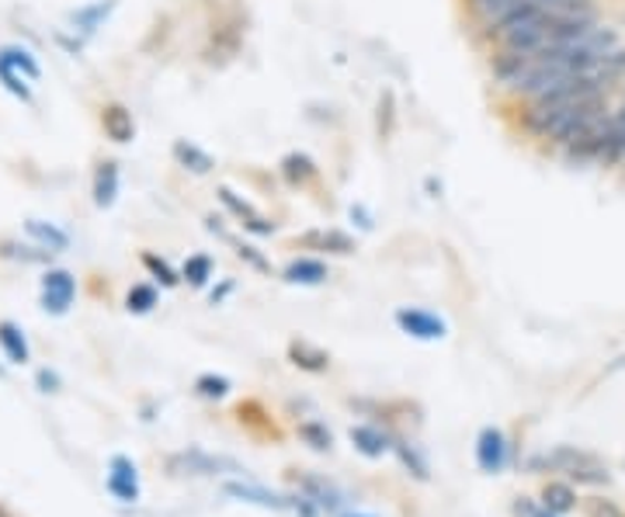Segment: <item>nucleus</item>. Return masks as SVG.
<instances>
[{
    "mask_svg": "<svg viewBox=\"0 0 625 517\" xmlns=\"http://www.w3.org/2000/svg\"><path fill=\"white\" fill-rule=\"evenodd\" d=\"M0 60H4V63H11L14 70H21L24 76H29V81H39V63L32 60V53H29V49H21V45H4V49H0Z\"/></svg>",
    "mask_w": 625,
    "mask_h": 517,
    "instance_id": "4be33fe9",
    "label": "nucleus"
},
{
    "mask_svg": "<svg viewBox=\"0 0 625 517\" xmlns=\"http://www.w3.org/2000/svg\"><path fill=\"white\" fill-rule=\"evenodd\" d=\"M281 278L289 281V286H324L330 278V268L320 261V257H296V261L285 265Z\"/></svg>",
    "mask_w": 625,
    "mask_h": 517,
    "instance_id": "0eeeda50",
    "label": "nucleus"
},
{
    "mask_svg": "<svg viewBox=\"0 0 625 517\" xmlns=\"http://www.w3.org/2000/svg\"><path fill=\"white\" fill-rule=\"evenodd\" d=\"M0 348H4L8 361H14V365H24V361H29V341H24V333L8 320L0 323Z\"/></svg>",
    "mask_w": 625,
    "mask_h": 517,
    "instance_id": "a211bd4d",
    "label": "nucleus"
},
{
    "mask_svg": "<svg viewBox=\"0 0 625 517\" xmlns=\"http://www.w3.org/2000/svg\"><path fill=\"white\" fill-rule=\"evenodd\" d=\"M24 229H29V237L32 240H39V247H45V250H66V244H70V237L63 229H57V226H45V223H39V219H29L24 223Z\"/></svg>",
    "mask_w": 625,
    "mask_h": 517,
    "instance_id": "6ab92c4d",
    "label": "nucleus"
},
{
    "mask_svg": "<svg viewBox=\"0 0 625 517\" xmlns=\"http://www.w3.org/2000/svg\"><path fill=\"white\" fill-rule=\"evenodd\" d=\"M289 361H293L296 369H303V372H327L330 369V354L320 351V348H312V344H306V341H293L289 344Z\"/></svg>",
    "mask_w": 625,
    "mask_h": 517,
    "instance_id": "2eb2a0df",
    "label": "nucleus"
},
{
    "mask_svg": "<svg viewBox=\"0 0 625 517\" xmlns=\"http://www.w3.org/2000/svg\"><path fill=\"white\" fill-rule=\"evenodd\" d=\"M109 494L119 497L122 504H136L140 500V476L136 465L129 462L125 455H115L109 465Z\"/></svg>",
    "mask_w": 625,
    "mask_h": 517,
    "instance_id": "39448f33",
    "label": "nucleus"
},
{
    "mask_svg": "<svg viewBox=\"0 0 625 517\" xmlns=\"http://www.w3.org/2000/svg\"><path fill=\"white\" fill-rule=\"evenodd\" d=\"M229 292H233V281H223V286H219V289L213 292V306H216V302H223V299H226Z\"/></svg>",
    "mask_w": 625,
    "mask_h": 517,
    "instance_id": "72a5a7b5",
    "label": "nucleus"
},
{
    "mask_svg": "<svg viewBox=\"0 0 625 517\" xmlns=\"http://www.w3.org/2000/svg\"><path fill=\"white\" fill-rule=\"evenodd\" d=\"M477 465L483 473L498 476L508 465V437L501 427H483L477 437Z\"/></svg>",
    "mask_w": 625,
    "mask_h": 517,
    "instance_id": "20e7f679",
    "label": "nucleus"
},
{
    "mask_svg": "<svg viewBox=\"0 0 625 517\" xmlns=\"http://www.w3.org/2000/svg\"><path fill=\"white\" fill-rule=\"evenodd\" d=\"M0 81H4V87H8L14 97L32 101V81H29V76H24L21 70H14L11 63H4V60H0Z\"/></svg>",
    "mask_w": 625,
    "mask_h": 517,
    "instance_id": "5701e85b",
    "label": "nucleus"
},
{
    "mask_svg": "<svg viewBox=\"0 0 625 517\" xmlns=\"http://www.w3.org/2000/svg\"><path fill=\"white\" fill-rule=\"evenodd\" d=\"M115 198H119V164L104 161L94 170V205L98 209H109Z\"/></svg>",
    "mask_w": 625,
    "mask_h": 517,
    "instance_id": "ddd939ff",
    "label": "nucleus"
},
{
    "mask_svg": "<svg viewBox=\"0 0 625 517\" xmlns=\"http://www.w3.org/2000/svg\"><path fill=\"white\" fill-rule=\"evenodd\" d=\"M76 299V278L63 268H52L42 275V309L52 317H63Z\"/></svg>",
    "mask_w": 625,
    "mask_h": 517,
    "instance_id": "f03ea898",
    "label": "nucleus"
},
{
    "mask_svg": "<svg viewBox=\"0 0 625 517\" xmlns=\"http://www.w3.org/2000/svg\"><path fill=\"white\" fill-rule=\"evenodd\" d=\"M542 504H545V510H553V514H566V510H573L577 507V489H573L570 483H545V489H542Z\"/></svg>",
    "mask_w": 625,
    "mask_h": 517,
    "instance_id": "f3484780",
    "label": "nucleus"
},
{
    "mask_svg": "<svg viewBox=\"0 0 625 517\" xmlns=\"http://www.w3.org/2000/svg\"><path fill=\"white\" fill-rule=\"evenodd\" d=\"M213 271H216V261L208 254H192L188 261H185V268H181V278L188 281L192 289H202L208 278H213Z\"/></svg>",
    "mask_w": 625,
    "mask_h": 517,
    "instance_id": "aec40b11",
    "label": "nucleus"
},
{
    "mask_svg": "<svg viewBox=\"0 0 625 517\" xmlns=\"http://www.w3.org/2000/svg\"><path fill=\"white\" fill-rule=\"evenodd\" d=\"M278 174L289 180L293 188H309V185H317V180H320V164L312 161L309 153L293 149V153H285V157L278 161Z\"/></svg>",
    "mask_w": 625,
    "mask_h": 517,
    "instance_id": "423d86ee",
    "label": "nucleus"
},
{
    "mask_svg": "<svg viewBox=\"0 0 625 517\" xmlns=\"http://www.w3.org/2000/svg\"><path fill=\"white\" fill-rule=\"evenodd\" d=\"M219 201H223L226 209H229L233 216H237V219H240L244 226H250V223H254V219L260 216V213L254 209V205H247L244 198H237V195H233L229 188H219Z\"/></svg>",
    "mask_w": 625,
    "mask_h": 517,
    "instance_id": "c85d7f7f",
    "label": "nucleus"
},
{
    "mask_svg": "<svg viewBox=\"0 0 625 517\" xmlns=\"http://www.w3.org/2000/svg\"><path fill=\"white\" fill-rule=\"evenodd\" d=\"M393 448L400 452V462L407 465L413 479H421V483H424V479L431 476V473H428V462H424V455L417 452L413 445H407V442H400V437H393Z\"/></svg>",
    "mask_w": 625,
    "mask_h": 517,
    "instance_id": "b1692460",
    "label": "nucleus"
},
{
    "mask_svg": "<svg viewBox=\"0 0 625 517\" xmlns=\"http://www.w3.org/2000/svg\"><path fill=\"white\" fill-rule=\"evenodd\" d=\"M0 517H11V514H8V510H4V507H0Z\"/></svg>",
    "mask_w": 625,
    "mask_h": 517,
    "instance_id": "e433bc0d",
    "label": "nucleus"
},
{
    "mask_svg": "<svg viewBox=\"0 0 625 517\" xmlns=\"http://www.w3.org/2000/svg\"><path fill=\"white\" fill-rule=\"evenodd\" d=\"M296 244L312 247V250H327V254H341V257L355 254V240L341 229H309V232H303Z\"/></svg>",
    "mask_w": 625,
    "mask_h": 517,
    "instance_id": "9d476101",
    "label": "nucleus"
},
{
    "mask_svg": "<svg viewBox=\"0 0 625 517\" xmlns=\"http://www.w3.org/2000/svg\"><path fill=\"white\" fill-rule=\"evenodd\" d=\"M229 497H240V500H250L257 507H271V510H293V497H278V494H268L265 486H244V483H226L223 486Z\"/></svg>",
    "mask_w": 625,
    "mask_h": 517,
    "instance_id": "9b49d317",
    "label": "nucleus"
},
{
    "mask_svg": "<svg viewBox=\"0 0 625 517\" xmlns=\"http://www.w3.org/2000/svg\"><path fill=\"white\" fill-rule=\"evenodd\" d=\"M587 517H625V510L615 500L594 497V500H587Z\"/></svg>",
    "mask_w": 625,
    "mask_h": 517,
    "instance_id": "c756f323",
    "label": "nucleus"
},
{
    "mask_svg": "<svg viewBox=\"0 0 625 517\" xmlns=\"http://www.w3.org/2000/svg\"><path fill=\"white\" fill-rule=\"evenodd\" d=\"M299 437H303L309 448H317V452H330V445H334V434L324 424H317V421L299 424Z\"/></svg>",
    "mask_w": 625,
    "mask_h": 517,
    "instance_id": "a878e982",
    "label": "nucleus"
},
{
    "mask_svg": "<svg viewBox=\"0 0 625 517\" xmlns=\"http://www.w3.org/2000/svg\"><path fill=\"white\" fill-rule=\"evenodd\" d=\"M351 219H358L361 229H372V216L361 209V205H351Z\"/></svg>",
    "mask_w": 625,
    "mask_h": 517,
    "instance_id": "473e14b6",
    "label": "nucleus"
},
{
    "mask_svg": "<svg viewBox=\"0 0 625 517\" xmlns=\"http://www.w3.org/2000/svg\"><path fill=\"white\" fill-rule=\"evenodd\" d=\"M345 517H372V514H345Z\"/></svg>",
    "mask_w": 625,
    "mask_h": 517,
    "instance_id": "c9c22d12",
    "label": "nucleus"
},
{
    "mask_svg": "<svg viewBox=\"0 0 625 517\" xmlns=\"http://www.w3.org/2000/svg\"><path fill=\"white\" fill-rule=\"evenodd\" d=\"M351 442L361 455H369V458H382L389 448H393V437H389L386 431L379 427H369V424H358L351 427Z\"/></svg>",
    "mask_w": 625,
    "mask_h": 517,
    "instance_id": "f8f14e48",
    "label": "nucleus"
},
{
    "mask_svg": "<svg viewBox=\"0 0 625 517\" xmlns=\"http://www.w3.org/2000/svg\"><path fill=\"white\" fill-rule=\"evenodd\" d=\"M161 302V296H156L153 286H133L125 296V309L129 313H150V309Z\"/></svg>",
    "mask_w": 625,
    "mask_h": 517,
    "instance_id": "393cba45",
    "label": "nucleus"
},
{
    "mask_svg": "<svg viewBox=\"0 0 625 517\" xmlns=\"http://www.w3.org/2000/svg\"><path fill=\"white\" fill-rule=\"evenodd\" d=\"M529 473H563L570 483H584V486H608V469L602 462H597L591 452L581 448H556V452H545V455H532L529 458Z\"/></svg>",
    "mask_w": 625,
    "mask_h": 517,
    "instance_id": "f257e3e1",
    "label": "nucleus"
},
{
    "mask_svg": "<svg viewBox=\"0 0 625 517\" xmlns=\"http://www.w3.org/2000/svg\"><path fill=\"white\" fill-rule=\"evenodd\" d=\"M299 494L303 497H309L312 504H317L320 510H341L345 507V497H341V489H337L334 483H327V479H320V476H299Z\"/></svg>",
    "mask_w": 625,
    "mask_h": 517,
    "instance_id": "6e6552de",
    "label": "nucleus"
},
{
    "mask_svg": "<svg viewBox=\"0 0 625 517\" xmlns=\"http://www.w3.org/2000/svg\"><path fill=\"white\" fill-rule=\"evenodd\" d=\"M101 128L112 143H133V136H136L133 112H129L125 105H104L101 108Z\"/></svg>",
    "mask_w": 625,
    "mask_h": 517,
    "instance_id": "1a4fd4ad",
    "label": "nucleus"
},
{
    "mask_svg": "<svg viewBox=\"0 0 625 517\" xmlns=\"http://www.w3.org/2000/svg\"><path fill=\"white\" fill-rule=\"evenodd\" d=\"M535 517H560V514H553V510H542V514H535Z\"/></svg>",
    "mask_w": 625,
    "mask_h": 517,
    "instance_id": "f704fd0d",
    "label": "nucleus"
},
{
    "mask_svg": "<svg viewBox=\"0 0 625 517\" xmlns=\"http://www.w3.org/2000/svg\"><path fill=\"white\" fill-rule=\"evenodd\" d=\"M39 385H42V393H57V385H60V379L52 375V372H39Z\"/></svg>",
    "mask_w": 625,
    "mask_h": 517,
    "instance_id": "7c9ffc66",
    "label": "nucleus"
},
{
    "mask_svg": "<svg viewBox=\"0 0 625 517\" xmlns=\"http://www.w3.org/2000/svg\"><path fill=\"white\" fill-rule=\"evenodd\" d=\"M393 320H397V327H400L403 333H410L413 341H441V338L449 333L445 320L434 317V313H428V309L403 306V309H397Z\"/></svg>",
    "mask_w": 625,
    "mask_h": 517,
    "instance_id": "7ed1b4c3",
    "label": "nucleus"
},
{
    "mask_svg": "<svg viewBox=\"0 0 625 517\" xmlns=\"http://www.w3.org/2000/svg\"><path fill=\"white\" fill-rule=\"evenodd\" d=\"M514 517H535V507H532L529 497H518V504H514Z\"/></svg>",
    "mask_w": 625,
    "mask_h": 517,
    "instance_id": "2f4dec72",
    "label": "nucleus"
},
{
    "mask_svg": "<svg viewBox=\"0 0 625 517\" xmlns=\"http://www.w3.org/2000/svg\"><path fill=\"white\" fill-rule=\"evenodd\" d=\"M376 128H379V139H389V136L397 133V94H393V91H382V94H379Z\"/></svg>",
    "mask_w": 625,
    "mask_h": 517,
    "instance_id": "412c9836",
    "label": "nucleus"
},
{
    "mask_svg": "<svg viewBox=\"0 0 625 517\" xmlns=\"http://www.w3.org/2000/svg\"><path fill=\"white\" fill-rule=\"evenodd\" d=\"M174 161L185 167V170H192V174H208L216 167V161L208 157L205 149H198L195 143H188V139H177L174 143Z\"/></svg>",
    "mask_w": 625,
    "mask_h": 517,
    "instance_id": "dca6fc26",
    "label": "nucleus"
},
{
    "mask_svg": "<svg viewBox=\"0 0 625 517\" xmlns=\"http://www.w3.org/2000/svg\"><path fill=\"white\" fill-rule=\"evenodd\" d=\"M143 268H146L156 281H161V286H167V289H174L177 281H181V275H177L167 261H161L156 254H143Z\"/></svg>",
    "mask_w": 625,
    "mask_h": 517,
    "instance_id": "cd10ccee",
    "label": "nucleus"
},
{
    "mask_svg": "<svg viewBox=\"0 0 625 517\" xmlns=\"http://www.w3.org/2000/svg\"><path fill=\"white\" fill-rule=\"evenodd\" d=\"M115 4L119 0H98V4H88V8H76L73 14H70V21L76 24V29H81L84 35H91V32H98L104 21H109V14L115 11Z\"/></svg>",
    "mask_w": 625,
    "mask_h": 517,
    "instance_id": "4468645a",
    "label": "nucleus"
},
{
    "mask_svg": "<svg viewBox=\"0 0 625 517\" xmlns=\"http://www.w3.org/2000/svg\"><path fill=\"white\" fill-rule=\"evenodd\" d=\"M233 390L226 375H198L195 379V393L205 396V400H223L226 393Z\"/></svg>",
    "mask_w": 625,
    "mask_h": 517,
    "instance_id": "bb28decb",
    "label": "nucleus"
},
{
    "mask_svg": "<svg viewBox=\"0 0 625 517\" xmlns=\"http://www.w3.org/2000/svg\"><path fill=\"white\" fill-rule=\"evenodd\" d=\"M622 365H625V358H622V361H618V365H615V369H622Z\"/></svg>",
    "mask_w": 625,
    "mask_h": 517,
    "instance_id": "4c0bfd02",
    "label": "nucleus"
}]
</instances>
